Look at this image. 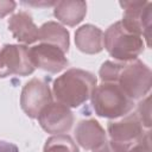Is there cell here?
<instances>
[{"instance_id":"cell-1","label":"cell","mask_w":152,"mask_h":152,"mask_svg":"<svg viewBox=\"0 0 152 152\" xmlns=\"http://www.w3.org/2000/svg\"><path fill=\"white\" fill-rule=\"evenodd\" d=\"M99 76L102 82L116 83L132 101L144 99L151 90L152 72L140 59L129 62L106 61L99 70Z\"/></svg>"},{"instance_id":"cell-2","label":"cell","mask_w":152,"mask_h":152,"mask_svg":"<svg viewBox=\"0 0 152 152\" xmlns=\"http://www.w3.org/2000/svg\"><path fill=\"white\" fill-rule=\"evenodd\" d=\"M96 86L95 75L82 69L71 68L53 81L51 91L57 102L69 108H77L90 99Z\"/></svg>"},{"instance_id":"cell-3","label":"cell","mask_w":152,"mask_h":152,"mask_svg":"<svg viewBox=\"0 0 152 152\" xmlns=\"http://www.w3.org/2000/svg\"><path fill=\"white\" fill-rule=\"evenodd\" d=\"M91 107L96 115L106 119H119L132 112V101L116 83L102 82L96 86L90 96Z\"/></svg>"},{"instance_id":"cell-4","label":"cell","mask_w":152,"mask_h":152,"mask_svg":"<svg viewBox=\"0 0 152 152\" xmlns=\"http://www.w3.org/2000/svg\"><path fill=\"white\" fill-rule=\"evenodd\" d=\"M103 48L118 62H129L138 59L145 44L142 37L128 32L121 21H116L103 33Z\"/></svg>"},{"instance_id":"cell-5","label":"cell","mask_w":152,"mask_h":152,"mask_svg":"<svg viewBox=\"0 0 152 152\" xmlns=\"http://www.w3.org/2000/svg\"><path fill=\"white\" fill-rule=\"evenodd\" d=\"M147 131L148 129L142 126L137 113H129L108 122V145L113 152H128L144 139Z\"/></svg>"},{"instance_id":"cell-6","label":"cell","mask_w":152,"mask_h":152,"mask_svg":"<svg viewBox=\"0 0 152 152\" xmlns=\"http://www.w3.org/2000/svg\"><path fill=\"white\" fill-rule=\"evenodd\" d=\"M124 8L121 24L131 33L138 34L146 40L150 46L152 2L151 1H120Z\"/></svg>"},{"instance_id":"cell-7","label":"cell","mask_w":152,"mask_h":152,"mask_svg":"<svg viewBox=\"0 0 152 152\" xmlns=\"http://www.w3.org/2000/svg\"><path fill=\"white\" fill-rule=\"evenodd\" d=\"M34 71L28 48L20 44H5L0 50V78L12 75L28 76Z\"/></svg>"},{"instance_id":"cell-8","label":"cell","mask_w":152,"mask_h":152,"mask_svg":"<svg viewBox=\"0 0 152 152\" xmlns=\"http://www.w3.org/2000/svg\"><path fill=\"white\" fill-rule=\"evenodd\" d=\"M50 102H52V91L44 80L32 78L26 82L20 94V107L28 118L37 119Z\"/></svg>"},{"instance_id":"cell-9","label":"cell","mask_w":152,"mask_h":152,"mask_svg":"<svg viewBox=\"0 0 152 152\" xmlns=\"http://www.w3.org/2000/svg\"><path fill=\"white\" fill-rule=\"evenodd\" d=\"M37 119L45 132L55 135L66 133L74 124V114L70 108L57 101L46 104Z\"/></svg>"},{"instance_id":"cell-10","label":"cell","mask_w":152,"mask_h":152,"mask_svg":"<svg viewBox=\"0 0 152 152\" xmlns=\"http://www.w3.org/2000/svg\"><path fill=\"white\" fill-rule=\"evenodd\" d=\"M28 56L34 69L38 68L50 74H57L69 64L64 51L46 43H40L30 48Z\"/></svg>"},{"instance_id":"cell-11","label":"cell","mask_w":152,"mask_h":152,"mask_svg":"<svg viewBox=\"0 0 152 152\" xmlns=\"http://www.w3.org/2000/svg\"><path fill=\"white\" fill-rule=\"evenodd\" d=\"M75 138L77 144L88 151H96L108 144L103 127L95 119L80 121L75 128Z\"/></svg>"},{"instance_id":"cell-12","label":"cell","mask_w":152,"mask_h":152,"mask_svg":"<svg viewBox=\"0 0 152 152\" xmlns=\"http://www.w3.org/2000/svg\"><path fill=\"white\" fill-rule=\"evenodd\" d=\"M7 27L13 37L20 43L33 44L38 40L39 27L34 24L31 14L25 11H19L13 14L7 21Z\"/></svg>"},{"instance_id":"cell-13","label":"cell","mask_w":152,"mask_h":152,"mask_svg":"<svg viewBox=\"0 0 152 152\" xmlns=\"http://www.w3.org/2000/svg\"><path fill=\"white\" fill-rule=\"evenodd\" d=\"M75 44L83 53H99L103 50V32L95 25H82L75 32Z\"/></svg>"},{"instance_id":"cell-14","label":"cell","mask_w":152,"mask_h":152,"mask_svg":"<svg viewBox=\"0 0 152 152\" xmlns=\"http://www.w3.org/2000/svg\"><path fill=\"white\" fill-rule=\"evenodd\" d=\"M87 14V4L81 0L56 1L53 6V15L66 26H76Z\"/></svg>"},{"instance_id":"cell-15","label":"cell","mask_w":152,"mask_h":152,"mask_svg":"<svg viewBox=\"0 0 152 152\" xmlns=\"http://www.w3.org/2000/svg\"><path fill=\"white\" fill-rule=\"evenodd\" d=\"M69 31L57 21H46L38 30V40L59 48L68 52L70 46Z\"/></svg>"},{"instance_id":"cell-16","label":"cell","mask_w":152,"mask_h":152,"mask_svg":"<svg viewBox=\"0 0 152 152\" xmlns=\"http://www.w3.org/2000/svg\"><path fill=\"white\" fill-rule=\"evenodd\" d=\"M43 152H80L75 141L68 134H56L50 137L44 145Z\"/></svg>"},{"instance_id":"cell-17","label":"cell","mask_w":152,"mask_h":152,"mask_svg":"<svg viewBox=\"0 0 152 152\" xmlns=\"http://www.w3.org/2000/svg\"><path fill=\"white\" fill-rule=\"evenodd\" d=\"M150 95L145 96L138 104V112L137 115L139 116L142 126L146 129L151 128V104H150Z\"/></svg>"},{"instance_id":"cell-18","label":"cell","mask_w":152,"mask_h":152,"mask_svg":"<svg viewBox=\"0 0 152 152\" xmlns=\"http://www.w3.org/2000/svg\"><path fill=\"white\" fill-rule=\"evenodd\" d=\"M150 133L151 131L148 129L144 137V139L135 145L134 147H132L128 152H151V138H150Z\"/></svg>"},{"instance_id":"cell-19","label":"cell","mask_w":152,"mask_h":152,"mask_svg":"<svg viewBox=\"0 0 152 152\" xmlns=\"http://www.w3.org/2000/svg\"><path fill=\"white\" fill-rule=\"evenodd\" d=\"M17 2L12 0H0V18L6 17L15 10Z\"/></svg>"},{"instance_id":"cell-20","label":"cell","mask_w":152,"mask_h":152,"mask_svg":"<svg viewBox=\"0 0 152 152\" xmlns=\"http://www.w3.org/2000/svg\"><path fill=\"white\" fill-rule=\"evenodd\" d=\"M0 152H19V148L13 142L0 140Z\"/></svg>"},{"instance_id":"cell-21","label":"cell","mask_w":152,"mask_h":152,"mask_svg":"<svg viewBox=\"0 0 152 152\" xmlns=\"http://www.w3.org/2000/svg\"><path fill=\"white\" fill-rule=\"evenodd\" d=\"M93 152H113V150L109 147L108 144H106V145L102 146L101 148H99V150H96V151H93Z\"/></svg>"}]
</instances>
